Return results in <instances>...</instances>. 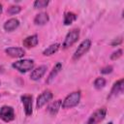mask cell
Returning a JSON list of instances; mask_svg holds the SVG:
<instances>
[{
    "instance_id": "cell-15",
    "label": "cell",
    "mask_w": 124,
    "mask_h": 124,
    "mask_svg": "<svg viewBox=\"0 0 124 124\" xmlns=\"http://www.w3.org/2000/svg\"><path fill=\"white\" fill-rule=\"evenodd\" d=\"M61 70H62V63H61V62H57V63L52 67L51 71L49 72V74H48V76H47V78H46V82L47 84L51 83L52 80L57 77V75L60 73Z\"/></svg>"
},
{
    "instance_id": "cell-25",
    "label": "cell",
    "mask_w": 124,
    "mask_h": 124,
    "mask_svg": "<svg viewBox=\"0 0 124 124\" xmlns=\"http://www.w3.org/2000/svg\"><path fill=\"white\" fill-rule=\"evenodd\" d=\"M2 13H3V6H2V4L0 3V16L2 15Z\"/></svg>"
},
{
    "instance_id": "cell-22",
    "label": "cell",
    "mask_w": 124,
    "mask_h": 124,
    "mask_svg": "<svg viewBox=\"0 0 124 124\" xmlns=\"http://www.w3.org/2000/svg\"><path fill=\"white\" fill-rule=\"evenodd\" d=\"M122 54H123L122 48H118V49H116L115 51H113V52L110 54L109 58H110V60H117L118 58H120V57L122 56Z\"/></svg>"
},
{
    "instance_id": "cell-6",
    "label": "cell",
    "mask_w": 124,
    "mask_h": 124,
    "mask_svg": "<svg viewBox=\"0 0 124 124\" xmlns=\"http://www.w3.org/2000/svg\"><path fill=\"white\" fill-rule=\"evenodd\" d=\"M16 118V113L15 109L13 107L5 105L0 108V119L3 120L4 122H11L15 120Z\"/></svg>"
},
{
    "instance_id": "cell-19",
    "label": "cell",
    "mask_w": 124,
    "mask_h": 124,
    "mask_svg": "<svg viewBox=\"0 0 124 124\" xmlns=\"http://www.w3.org/2000/svg\"><path fill=\"white\" fill-rule=\"evenodd\" d=\"M106 84H107V80H106V78H103V77L97 78L94 80V82H93V86H94L97 90H101L102 88H104V87L106 86Z\"/></svg>"
},
{
    "instance_id": "cell-3",
    "label": "cell",
    "mask_w": 124,
    "mask_h": 124,
    "mask_svg": "<svg viewBox=\"0 0 124 124\" xmlns=\"http://www.w3.org/2000/svg\"><path fill=\"white\" fill-rule=\"evenodd\" d=\"M107 113H108V109L106 107L99 108L88 117V119L84 122V124H99L106 118Z\"/></svg>"
},
{
    "instance_id": "cell-26",
    "label": "cell",
    "mask_w": 124,
    "mask_h": 124,
    "mask_svg": "<svg viewBox=\"0 0 124 124\" xmlns=\"http://www.w3.org/2000/svg\"><path fill=\"white\" fill-rule=\"evenodd\" d=\"M107 124H113L112 122H108V123H107Z\"/></svg>"
},
{
    "instance_id": "cell-20",
    "label": "cell",
    "mask_w": 124,
    "mask_h": 124,
    "mask_svg": "<svg viewBox=\"0 0 124 124\" xmlns=\"http://www.w3.org/2000/svg\"><path fill=\"white\" fill-rule=\"evenodd\" d=\"M49 4L48 0H36L33 3V7L35 9H44L46 7H47Z\"/></svg>"
},
{
    "instance_id": "cell-27",
    "label": "cell",
    "mask_w": 124,
    "mask_h": 124,
    "mask_svg": "<svg viewBox=\"0 0 124 124\" xmlns=\"http://www.w3.org/2000/svg\"><path fill=\"white\" fill-rule=\"evenodd\" d=\"M0 84H1V82H0Z\"/></svg>"
},
{
    "instance_id": "cell-12",
    "label": "cell",
    "mask_w": 124,
    "mask_h": 124,
    "mask_svg": "<svg viewBox=\"0 0 124 124\" xmlns=\"http://www.w3.org/2000/svg\"><path fill=\"white\" fill-rule=\"evenodd\" d=\"M33 21H34V24L38 26L46 25L49 21V16L46 12H41L35 16Z\"/></svg>"
},
{
    "instance_id": "cell-2",
    "label": "cell",
    "mask_w": 124,
    "mask_h": 124,
    "mask_svg": "<svg viewBox=\"0 0 124 124\" xmlns=\"http://www.w3.org/2000/svg\"><path fill=\"white\" fill-rule=\"evenodd\" d=\"M35 66V62L33 59H18L15 62L12 63V68H14L15 70H16L17 72L21 73V74H25L31 70L34 69Z\"/></svg>"
},
{
    "instance_id": "cell-16",
    "label": "cell",
    "mask_w": 124,
    "mask_h": 124,
    "mask_svg": "<svg viewBox=\"0 0 124 124\" xmlns=\"http://www.w3.org/2000/svg\"><path fill=\"white\" fill-rule=\"evenodd\" d=\"M61 104H62L61 100H56V101L51 102L46 108V110H47L48 114H50L51 116H55L58 113L59 109L61 108Z\"/></svg>"
},
{
    "instance_id": "cell-18",
    "label": "cell",
    "mask_w": 124,
    "mask_h": 124,
    "mask_svg": "<svg viewBox=\"0 0 124 124\" xmlns=\"http://www.w3.org/2000/svg\"><path fill=\"white\" fill-rule=\"evenodd\" d=\"M78 18V15L73 12H66L63 16V24L65 26L71 25L74 21H76Z\"/></svg>"
},
{
    "instance_id": "cell-5",
    "label": "cell",
    "mask_w": 124,
    "mask_h": 124,
    "mask_svg": "<svg viewBox=\"0 0 124 124\" xmlns=\"http://www.w3.org/2000/svg\"><path fill=\"white\" fill-rule=\"evenodd\" d=\"M91 45H92V42H91L90 39H85V40H83V41L78 45V46L77 47V49L75 50V52H74V54H73V56H72V59H73L74 61H77V60H78L79 58H81L85 53L88 52V50H89L90 47H91Z\"/></svg>"
},
{
    "instance_id": "cell-1",
    "label": "cell",
    "mask_w": 124,
    "mask_h": 124,
    "mask_svg": "<svg viewBox=\"0 0 124 124\" xmlns=\"http://www.w3.org/2000/svg\"><path fill=\"white\" fill-rule=\"evenodd\" d=\"M80 99H81V91L80 90L73 91L64 98L61 104V108L64 109L73 108L78 105V103L80 102Z\"/></svg>"
},
{
    "instance_id": "cell-23",
    "label": "cell",
    "mask_w": 124,
    "mask_h": 124,
    "mask_svg": "<svg viewBox=\"0 0 124 124\" xmlns=\"http://www.w3.org/2000/svg\"><path fill=\"white\" fill-rule=\"evenodd\" d=\"M112 71H113V67H112L111 65H107V66L103 67V68L100 70V73H101L102 75H108V74L112 73Z\"/></svg>"
},
{
    "instance_id": "cell-7",
    "label": "cell",
    "mask_w": 124,
    "mask_h": 124,
    "mask_svg": "<svg viewBox=\"0 0 124 124\" xmlns=\"http://www.w3.org/2000/svg\"><path fill=\"white\" fill-rule=\"evenodd\" d=\"M53 98V93L46 89V90H44L38 97H37V100H36V108L39 109V108H42L43 107H45L49 101H51V99Z\"/></svg>"
},
{
    "instance_id": "cell-9",
    "label": "cell",
    "mask_w": 124,
    "mask_h": 124,
    "mask_svg": "<svg viewBox=\"0 0 124 124\" xmlns=\"http://www.w3.org/2000/svg\"><path fill=\"white\" fill-rule=\"evenodd\" d=\"M124 91V79L123 78H119L118 80H116L113 84L112 87L110 89V92L108 96V100H111L117 96H119L120 94H122Z\"/></svg>"
},
{
    "instance_id": "cell-4",
    "label": "cell",
    "mask_w": 124,
    "mask_h": 124,
    "mask_svg": "<svg viewBox=\"0 0 124 124\" xmlns=\"http://www.w3.org/2000/svg\"><path fill=\"white\" fill-rule=\"evenodd\" d=\"M79 33H80L79 28H73V29H71L67 33V35L65 36L64 42L62 44V47L64 49H67L70 46H72L74 44H76L78 42V38H79Z\"/></svg>"
},
{
    "instance_id": "cell-17",
    "label": "cell",
    "mask_w": 124,
    "mask_h": 124,
    "mask_svg": "<svg viewBox=\"0 0 124 124\" xmlns=\"http://www.w3.org/2000/svg\"><path fill=\"white\" fill-rule=\"evenodd\" d=\"M61 45L59 43H54V44H51L49 45L47 47H46L44 50H43V55L44 56H50L54 53H56L58 51V49L60 48Z\"/></svg>"
},
{
    "instance_id": "cell-13",
    "label": "cell",
    "mask_w": 124,
    "mask_h": 124,
    "mask_svg": "<svg viewBox=\"0 0 124 124\" xmlns=\"http://www.w3.org/2000/svg\"><path fill=\"white\" fill-rule=\"evenodd\" d=\"M20 22L17 18L16 17H12V18H9L8 20H6L3 24V28L5 31L7 32H12L14 30H16L18 26H19Z\"/></svg>"
},
{
    "instance_id": "cell-14",
    "label": "cell",
    "mask_w": 124,
    "mask_h": 124,
    "mask_svg": "<svg viewBox=\"0 0 124 124\" xmlns=\"http://www.w3.org/2000/svg\"><path fill=\"white\" fill-rule=\"evenodd\" d=\"M38 44H39V37H38L37 34H33V35H30V36H27V37L22 41V45H23V46H25L26 48L35 47Z\"/></svg>"
},
{
    "instance_id": "cell-21",
    "label": "cell",
    "mask_w": 124,
    "mask_h": 124,
    "mask_svg": "<svg viewBox=\"0 0 124 124\" xmlns=\"http://www.w3.org/2000/svg\"><path fill=\"white\" fill-rule=\"evenodd\" d=\"M21 10H22V8H21L19 5H12V6H10V7L8 8L7 13H8L9 15H11V16H14V15L19 14V13L21 12Z\"/></svg>"
},
{
    "instance_id": "cell-11",
    "label": "cell",
    "mask_w": 124,
    "mask_h": 124,
    "mask_svg": "<svg viewBox=\"0 0 124 124\" xmlns=\"http://www.w3.org/2000/svg\"><path fill=\"white\" fill-rule=\"evenodd\" d=\"M5 53L12 58H22L25 55V50L18 46H10L5 49Z\"/></svg>"
},
{
    "instance_id": "cell-10",
    "label": "cell",
    "mask_w": 124,
    "mask_h": 124,
    "mask_svg": "<svg viewBox=\"0 0 124 124\" xmlns=\"http://www.w3.org/2000/svg\"><path fill=\"white\" fill-rule=\"evenodd\" d=\"M46 70H47V66L46 65H40V66H38L37 68L32 70L31 74H30V79H32L34 81L40 80L45 76Z\"/></svg>"
},
{
    "instance_id": "cell-24",
    "label": "cell",
    "mask_w": 124,
    "mask_h": 124,
    "mask_svg": "<svg viewBox=\"0 0 124 124\" xmlns=\"http://www.w3.org/2000/svg\"><path fill=\"white\" fill-rule=\"evenodd\" d=\"M122 42H123V37L122 36H119V37H117V38H115V39H113L111 42H110V46H119V45H121L122 44Z\"/></svg>"
},
{
    "instance_id": "cell-8",
    "label": "cell",
    "mask_w": 124,
    "mask_h": 124,
    "mask_svg": "<svg viewBox=\"0 0 124 124\" xmlns=\"http://www.w3.org/2000/svg\"><path fill=\"white\" fill-rule=\"evenodd\" d=\"M20 101L23 106L24 112L27 116L32 115L33 113V97L30 94H24L20 96Z\"/></svg>"
}]
</instances>
